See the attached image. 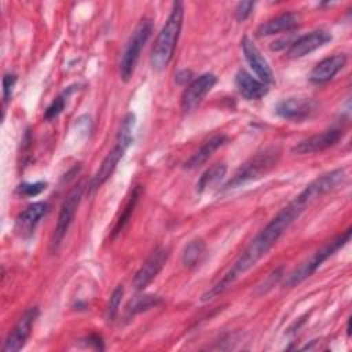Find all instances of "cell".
<instances>
[{"instance_id": "1", "label": "cell", "mask_w": 352, "mask_h": 352, "mask_svg": "<svg viewBox=\"0 0 352 352\" xmlns=\"http://www.w3.org/2000/svg\"><path fill=\"white\" fill-rule=\"evenodd\" d=\"M307 205L298 199L297 197L286 205L246 246V249L241 253V256L235 260V263L230 267V270L210 287L208 289L202 297V302L212 301L221 293H224L241 275L253 268L279 241L283 232L300 217V214L305 210Z\"/></svg>"}, {"instance_id": "2", "label": "cell", "mask_w": 352, "mask_h": 352, "mask_svg": "<svg viewBox=\"0 0 352 352\" xmlns=\"http://www.w3.org/2000/svg\"><path fill=\"white\" fill-rule=\"evenodd\" d=\"M183 16H184V6L182 1H175L172 4L170 14L160 30L153 50L150 55V62L153 69L155 70H164L169 62L173 58L175 48L180 36L182 25H183Z\"/></svg>"}, {"instance_id": "3", "label": "cell", "mask_w": 352, "mask_h": 352, "mask_svg": "<svg viewBox=\"0 0 352 352\" xmlns=\"http://www.w3.org/2000/svg\"><path fill=\"white\" fill-rule=\"evenodd\" d=\"M135 116L132 113H128L124 120L121 121L118 133H117V139H116V144L114 147L107 153V155L103 158L100 166L98 168L95 176L92 177L91 183H89V188L91 190H96L99 188L116 170L118 162L122 160L124 154L126 153V150L129 148V146L133 142V131H135Z\"/></svg>"}, {"instance_id": "4", "label": "cell", "mask_w": 352, "mask_h": 352, "mask_svg": "<svg viewBox=\"0 0 352 352\" xmlns=\"http://www.w3.org/2000/svg\"><path fill=\"white\" fill-rule=\"evenodd\" d=\"M280 154L282 151L278 146H270L256 153L253 157H250L238 168L234 176L224 184V188L226 190L236 188L248 182L263 177L267 172H270L278 164Z\"/></svg>"}, {"instance_id": "5", "label": "cell", "mask_w": 352, "mask_h": 352, "mask_svg": "<svg viewBox=\"0 0 352 352\" xmlns=\"http://www.w3.org/2000/svg\"><path fill=\"white\" fill-rule=\"evenodd\" d=\"M352 230L348 228L345 232L337 235L331 241L326 242L320 249H318L309 258L302 261L297 268H294L286 278H285V286L286 287H294L304 282L307 278H309L327 258H330L337 250H340L342 246H345L351 239Z\"/></svg>"}, {"instance_id": "6", "label": "cell", "mask_w": 352, "mask_h": 352, "mask_svg": "<svg viewBox=\"0 0 352 352\" xmlns=\"http://www.w3.org/2000/svg\"><path fill=\"white\" fill-rule=\"evenodd\" d=\"M153 33V23L150 19H142L131 34L124 52L120 59V77L122 81H129L133 76L135 67L140 58V52Z\"/></svg>"}, {"instance_id": "7", "label": "cell", "mask_w": 352, "mask_h": 352, "mask_svg": "<svg viewBox=\"0 0 352 352\" xmlns=\"http://www.w3.org/2000/svg\"><path fill=\"white\" fill-rule=\"evenodd\" d=\"M84 184H77L65 198L60 210H59V216H58V221L54 230V236H52V248L56 250L59 248V245L62 243L63 238L66 236L73 220H74V214L78 209V205L81 202L82 194H84Z\"/></svg>"}, {"instance_id": "8", "label": "cell", "mask_w": 352, "mask_h": 352, "mask_svg": "<svg viewBox=\"0 0 352 352\" xmlns=\"http://www.w3.org/2000/svg\"><path fill=\"white\" fill-rule=\"evenodd\" d=\"M217 82V77L213 73H204L194 78L183 91L180 104L182 110L186 113L197 109L204 98L212 91L214 84Z\"/></svg>"}, {"instance_id": "9", "label": "cell", "mask_w": 352, "mask_h": 352, "mask_svg": "<svg viewBox=\"0 0 352 352\" xmlns=\"http://www.w3.org/2000/svg\"><path fill=\"white\" fill-rule=\"evenodd\" d=\"M345 180V170L344 169H334L329 173H324L311 182L297 197L309 206L314 201L320 198L322 195L333 191Z\"/></svg>"}, {"instance_id": "10", "label": "cell", "mask_w": 352, "mask_h": 352, "mask_svg": "<svg viewBox=\"0 0 352 352\" xmlns=\"http://www.w3.org/2000/svg\"><path fill=\"white\" fill-rule=\"evenodd\" d=\"M37 316H38L37 307H30L23 312V315L15 323L14 329L8 333L4 341V345H3L4 352H16L25 346Z\"/></svg>"}, {"instance_id": "11", "label": "cell", "mask_w": 352, "mask_h": 352, "mask_svg": "<svg viewBox=\"0 0 352 352\" xmlns=\"http://www.w3.org/2000/svg\"><path fill=\"white\" fill-rule=\"evenodd\" d=\"M169 257V249L168 248H158L155 249L147 260L143 263V265L138 270V272L133 276L132 285L136 290H143L146 286L160 274V271L164 268Z\"/></svg>"}, {"instance_id": "12", "label": "cell", "mask_w": 352, "mask_h": 352, "mask_svg": "<svg viewBox=\"0 0 352 352\" xmlns=\"http://www.w3.org/2000/svg\"><path fill=\"white\" fill-rule=\"evenodd\" d=\"M318 103L311 98H287L280 100L275 111L279 117L290 121H304L315 114Z\"/></svg>"}, {"instance_id": "13", "label": "cell", "mask_w": 352, "mask_h": 352, "mask_svg": "<svg viewBox=\"0 0 352 352\" xmlns=\"http://www.w3.org/2000/svg\"><path fill=\"white\" fill-rule=\"evenodd\" d=\"M342 131L337 129V128H331L327 131H323L320 133L312 135L307 139H302L301 142H298L292 151L294 154H312V153H319L323 151L326 148H330L333 146H336L341 138H342Z\"/></svg>"}, {"instance_id": "14", "label": "cell", "mask_w": 352, "mask_h": 352, "mask_svg": "<svg viewBox=\"0 0 352 352\" xmlns=\"http://www.w3.org/2000/svg\"><path fill=\"white\" fill-rule=\"evenodd\" d=\"M330 40H331V34L327 30H324V29L314 30L305 36H301L296 41H293L290 48L287 50V56L292 59L302 58V56L319 50L320 47L327 44Z\"/></svg>"}, {"instance_id": "15", "label": "cell", "mask_w": 352, "mask_h": 352, "mask_svg": "<svg viewBox=\"0 0 352 352\" xmlns=\"http://www.w3.org/2000/svg\"><path fill=\"white\" fill-rule=\"evenodd\" d=\"M241 44H242V51H243V55H245L249 66L257 74L260 81H263L264 84H271L274 81L272 69L268 65V62L264 59V56L261 55L258 48L254 45V43L248 36H245L242 38Z\"/></svg>"}, {"instance_id": "16", "label": "cell", "mask_w": 352, "mask_h": 352, "mask_svg": "<svg viewBox=\"0 0 352 352\" xmlns=\"http://www.w3.org/2000/svg\"><path fill=\"white\" fill-rule=\"evenodd\" d=\"M346 63L345 54H336L322 59L309 73V80L314 84H323L330 81Z\"/></svg>"}, {"instance_id": "17", "label": "cell", "mask_w": 352, "mask_h": 352, "mask_svg": "<svg viewBox=\"0 0 352 352\" xmlns=\"http://www.w3.org/2000/svg\"><path fill=\"white\" fill-rule=\"evenodd\" d=\"M48 205L45 202L30 204L23 212H21L15 220V230L21 236H29L41 217L47 213Z\"/></svg>"}, {"instance_id": "18", "label": "cell", "mask_w": 352, "mask_h": 352, "mask_svg": "<svg viewBox=\"0 0 352 352\" xmlns=\"http://www.w3.org/2000/svg\"><path fill=\"white\" fill-rule=\"evenodd\" d=\"M298 25H300V16L297 14L283 12L261 23L257 28L256 34L257 37H267V36L282 33V32H292L296 28H298Z\"/></svg>"}, {"instance_id": "19", "label": "cell", "mask_w": 352, "mask_h": 352, "mask_svg": "<svg viewBox=\"0 0 352 352\" xmlns=\"http://www.w3.org/2000/svg\"><path fill=\"white\" fill-rule=\"evenodd\" d=\"M235 85L238 88V92L246 100H258L263 96H265L267 92H268L267 84L254 78L250 73H248L245 70H239L236 73Z\"/></svg>"}, {"instance_id": "20", "label": "cell", "mask_w": 352, "mask_h": 352, "mask_svg": "<svg viewBox=\"0 0 352 352\" xmlns=\"http://www.w3.org/2000/svg\"><path fill=\"white\" fill-rule=\"evenodd\" d=\"M228 140L227 135L220 133V135H214L212 136L209 140H206L186 162H184V169H195L198 166H201L204 162H206L212 154L220 148L223 144H226Z\"/></svg>"}, {"instance_id": "21", "label": "cell", "mask_w": 352, "mask_h": 352, "mask_svg": "<svg viewBox=\"0 0 352 352\" xmlns=\"http://www.w3.org/2000/svg\"><path fill=\"white\" fill-rule=\"evenodd\" d=\"M226 173H227V165L224 162H217L212 165L201 175L199 180L197 182V192L201 194L208 188H210L212 186L217 184L224 179Z\"/></svg>"}, {"instance_id": "22", "label": "cell", "mask_w": 352, "mask_h": 352, "mask_svg": "<svg viewBox=\"0 0 352 352\" xmlns=\"http://www.w3.org/2000/svg\"><path fill=\"white\" fill-rule=\"evenodd\" d=\"M205 250H206V245L205 242L201 239V238H197V239H192L190 241L184 249H183V253H182V261L183 264L187 267V268H194L197 267L204 254H205Z\"/></svg>"}, {"instance_id": "23", "label": "cell", "mask_w": 352, "mask_h": 352, "mask_svg": "<svg viewBox=\"0 0 352 352\" xmlns=\"http://www.w3.org/2000/svg\"><path fill=\"white\" fill-rule=\"evenodd\" d=\"M161 302V298L158 296L154 294H142V296H136L132 300H129V302L126 304V316H133L136 314L144 312L150 308L157 307Z\"/></svg>"}, {"instance_id": "24", "label": "cell", "mask_w": 352, "mask_h": 352, "mask_svg": "<svg viewBox=\"0 0 352 352\" xmlns=\"http://www.w3.org/2000/svg\"><path fill=\"white\" fill-rule=\"evenodd\" d=\"M140 194H142V186H136L132 190V194H131V197H129V199H128V202H126V205L124 208L122 214L120 216V219L116 223V227L113 230V235H117L126 226V223L129 221V217H131V214H132V212H133V209H135V206L138 204V199H139Z\"/></svg>"}, {"instance_id": "25", "label": "cell", "mask_w": 352, "mask_h": 352, "mask_svg": "<svg viewBox=\"0 0 352 352\" xmlns=\"http://www.w3.org/2000/svg\"><path fill=\"white\" fill-rule=\"evenodd\" d=\"M73 88H74V87L66 88L56 99L52 100V103L47 107V110H45V113H44V118H45V120H54V118H56V117L63 111L65 104H66V100H67L69 95L73 92Z\"/></svg>"}, {"instance_id": "26", "label": "cell", "mask_w": 352, "mask_h": 352, "mask_svg": "<svg viewBox=\"0 0 352 352\" xmlns=\"http://www.w3.org/2000/svg\"><path fill=\"white\" fill-rule=\"evenodd\" d=\"M122 296H124V287H122V285H118V286L113 290V293H111V296H110V300H109V304H107V308H106V319H107L109 322L114 320V318L117 316L118 308H120V305H121V298H122Z\"/></svg>"}, {"instance_id": "27", "label": "cell", "mask_w": 352, "mask_h": 352, "mask_svg": "<svg viewBox=\"0 0 352 352\" xmlns=\"http://www.w3.org/2000/svg\"><path fill=\"white\" fill-rule=\"evenodd\" d=\"M47 188V183L44 182H36V183H22L16 191L21 195H26V197H34L38 195L40 192H43Z\"/></svg>"}, {"instance_id": "28", "label": "cell", "mask_w": 352, "mask_h": 352, "mask_svg": "<svg viewBox=\"0 0 352 352\" xmlns=\"http://www.w3.org/2000/svg\"><path fill=\"white\" fill-rule=\"evenodd\" d=\"M15 82H16L15 74H11V73L4 74V77H3V99H4V102L10 100V98L12 96Z\"/></svg>"}, {"instance_id": "29", "label": "cell", "mask_w": 352, "mask_h": 352, "mask_svg": "<svg viewBox=\"0 0 352 352\" xmlns=\"http://www.w3.org/2000/svg\"><path fill=\"white\" fill-rule=\"evenodd\" d=\"M254 1H241L238 3L236 8H235V15L238 21H245L253 11L254 8Z\"/></svg>"}, {"instance_id": "30", "label": "cell", "mask_w": 352, "mask_h": 352, "mask_svg": "<svg viewBox=\"0 0 352 352\" xmlns=\"http://www.w3.org/2000/svg\"><path fill=\"white\" fill-rule=\"evenodd\" d=\"M194 78H192V72L191 70H180L177 74H176V81L177 84H187V82H191Z\"/></svg>"}]
</instances>
